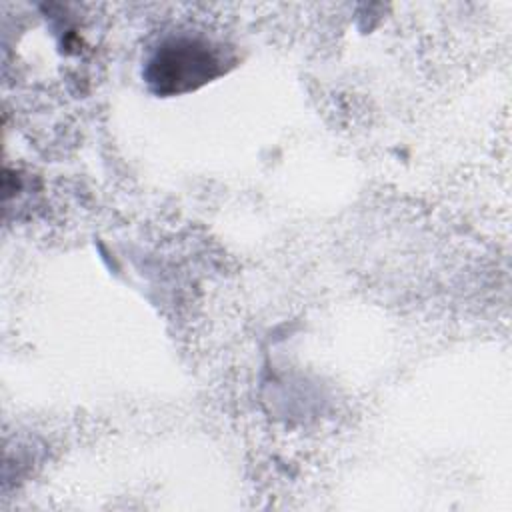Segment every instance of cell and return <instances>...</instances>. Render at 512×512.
Listing matches in <instances>:
<instances>
[{
	"mask_svg": "<svg viewBox=\"0 0 512 512\" xmlns=\"http://www.w3.org/2000/svg\"><path fill=\"white\" fill-rule=\"evenodd\" d=\"M216 52L198 40L176 38L166 42L150 62L148 80L158 92H182L218 72Z\"/></svg>",
	"mask_w": 512,
	"mask_h": 512,
	"instance_id": "6da1fadb",
	"label": "cell"
}]
</instances>
